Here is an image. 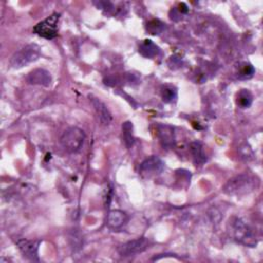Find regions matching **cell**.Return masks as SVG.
<instances>
[{"mask_svg": "<svg viewBox=\"0 0 263 263\" xmlns=\"http://www.w3.org/2000/svg\"><path fill=\"white\" fill-rule=\"evenodd\" d=\"M147 29H148V31L150 32V34L155 35V34H158L159 32L162 31V29H163V24L160 23L159 21L153 20V21H151V22H149V23L147 24Z\"/></svg>", "mask_w": 263, "mask_h": 263, "instance_id": "ac0fdd59", "label": "cell"}, {"mask_svg": "<svg viewBox=\"0 0 263 263\" xmlns=\"http://www.w3.org/2000/svg\"><path fill=\"white\" fill-rule=\"evenodd\" d=\"M158 51L159 48L151 40H144L139 45V52L146 58H153L157 55Z\"/></svg>", "mask_w": 263, "mask_h": 263, "instance_id": "4fadbf2b", "label": "cell"}, {"mask_svg": "<svg viewBox=\"0 0 263 263\" xmlns=\"http://www.w3.org/2000/svg\"><path fill=\"white\" fill-rule=\"evenodd\" d=\"M190 151H191V154L193 156V159H194V162L197 164H202L205 160H206V157H205V154L203 152V147L201 145V143L199 142H192L190 144Z\"/></svg>", "mask_w": 263, "mask_h": 263, "instance_id": "5bb4252c", "label": "cell"}, {"mask_svg": "<svg viewBox=\"0 0 263 263\" xmlns=\"http://www.w3.org/2000/svg\"><path fill=\"white\" fill-rule=\"evenodd\" d=\"M61 14L59 12H53L43 21L39 22L33 28V32L38 36L45 39H53L58 35V24Z\"/></svg>", "mask_w": 263, "mask_h": 263, "instance_id": "5b68a950", "label": "cell"}, {"mask_svg": "<svg viewBox=\"0 0 263 263\" xmlns=\"http://www.w3.org/2000/svg\"><path fill=\"white\" fill-rule=\"evenodd\" d=\"M15 245L17 246L21 253L27 259L31 261H39L38 258V249L40 245V240L38 239H27L24 237H17L14 239Z\"/></svg>", "mask_w": 263, "mask_h": 263, "instance_id": "52a82bcc", "label": "cell"}, {"mask_svg": "<svg viewBox=\"0 0 263 263\" xmlns=\"http://www.w3.org/2000/svg\"><path fill=\"white\" fill-rule=\"evenodd\" d=\"M164 168V162L155 155L146 158L140 165V173L144 177H153L160 174Z\"/></svg>", "mask_w": 263, "mask_h": 263, "instance_id": "ba28073f", "label": "cell"}, {"mask_svg": "<svg viewBox=\"0 0 263 263\" xmlns=\"http://www.w3.org/2000/svg\"><path fill=\"white\" fill-rule=\"evenodd\" d=\"M254 72H255V69L251 64H245L238 72V77L239 78H250L253 76Z\"/></svg>", "mask_w": 263, "mask_h": 263, "instance_id": "d6986e66", "label": "cell"}, {"mask_svg": "<svg viewBox=\"0 0 263 263\" xmlns=\"http://www.w3.org/2000/svg\"><path fill=\"white\" fill-rule=\"evenodd\" d=\"M26 80L29 84L33 85H41V86H49L51 83V75L45 69H34L32 70L26 77Z\"/></svg>", "mask_w": 263, "mask_h": 263, "instance_id": "9c48e42d", "label": "cell"}, {"mask_svg": "<svg viewBox=\"0 0 263 263\" xmlns=\"http://www.w3.org/2000/svg\"><path fill=\"white\" fill-rule=\"evenodd\" d=\"M229 233L236 241L248 246V247H255L257 243L255 234L250 226L239 218L233 217L229 220L228 223Z\"/></svg>", "mask_w": 263, "mask_h": 263, "instance_id": "7a4b0ae2", "label": "cell"}, {"mask_svg": "<svg viewBox=\"0 0 263 263\" xmlns=\"http://www.w3.org/2000/svg\"><path fill=\"white\" fill-rule=\"evenodd\" d=\"M127 222V215L120 210H113L108 214L107 226L112 230L120 229Z\"/></svg>", "mask_w": 263, "mask_h": 263, "instance_id": "7c38bea8", "label": "cell"}, {"mask_svg": "<svg viewBox=\"0 0 263 263\" xmlns=\"http://www.w3.org/2000/svg\"><path fill=\"white\" fill-rule=\"evenodd\" d=\"M88 98H89V101H90L101 123L103 125H109L112 121V114L110 113L107 106L100 99H98L91 95H89Z\"/></svg>", "mask_w": 263, "mask_h": 263, "instance_id": "30bf717a", "label": "cell"}, {"mask_svg": "<svg viewBox=\"0 0 263 263\" xmlns=\"http://www.w3.org/2000/svg\"><path fill=\"white\" fill-rule=\"evenodd\" d=\"M122 138L125 146L130 148L135 142L134 134H133V124L129 121H126L122 124Z\"/></svg>", "mask_w": 263, "mask_h": 263, "instance_id": "2e32d148", "label": "cell"}, {"mask_svg": "<svg viewBox=\"0 0 263 263\" xmlns=\"http://www.w3.org/2000/svg\"><path fill=\"white\" fill-rule=\"evenodd\" d=\"M161 98L165 103H172L177 99V89L172 85H164L161 88Z\"/></svg>", "mask_w": 263, "mask_h": 263, "instance_id": "e0dca14e", "label": "cell"}, {"mask_svg": "<svg viewBox=\"0 0 263 263\" xmlns=\"http://www.w3.org/2000/svg\"><path fill=\"white\" fill-rule=\"evenodd\" d=\"M157 136L160 140L161 145L164 148H171L175 144V134L174 128L166 124L157 125Z\"/></svg>", "mask_w": 263, "mask_h": 263, "instance_id": "8fae6325", "label": "cell"}, {"mask_svg": "<svg viewBox=\"0 0 263 263\" xmlns=\"http://www.w3.org/2000/svg\"><path fill=\"white\" fill-rule=\"evenodd\" d=\"M150 240L146 237H139L126 241L118 247L117 252L121 257H130L141 254L150 248Z\"/></svg>", "mask_w": 263, "mask_h": 263, "instance_id": "8992f818", "label": "cell"}, {"mask_svg": "<svg viewBox=\"0 0 263 263\" xmlns=\"http://www.w3.org/2000/svg\"><path fill=\"white\" fill-rule=\"evenodd\" d=\"M40 55L41 47L36 43H30L20 48L11 55L9 60V66L13 69H20L28 66L31 63H34L40 58Z\"/></svg>", "mask_w": 263, "mask_h": 263, "instance_id": "3957f363", "label": "cell"}, {"mask_svg": "<svg viewBox=\"0 0 263 263\" xmlns=\"http://www.w3.org/2000/svg\"><path fill=\"white\" fill-rule=\"evenodd\" d=\"M85 134L77 126H70L65 129L60 138V143L62 147L69 153L78 152L84 142Z\"/></svg>", "mask_w": 263, "mask_h": 263, "instance_id": "277c9868", "label": "cell"}, {"mask_svg": "<svg viewBox=\"0 0 263 263\" xmlns=\"http://www.w3.org/2000/svg\"><path fill=\"white\" fill-rule=\"evenodd\" d=\"M259 181L257 177L250 174H239L229 179L223 187V192L228 195H243L257 188Z\"/></svg>", "mask_w": 263, "mask_h": 263, "instance_id": "6da1fadb", "label": "cell"}, {"mask_svg": "<svg viewBox=\"0 0 263 263\" xmlns=\"http://www.w3.org/2000/svg\"><path fill=\"white\" fill-rule=\"evenodd\" d=\"M253 103V95L249 89H241L237 93L236 104L239 108L246 109L249 108Z\"/></svg>", "mask_w": 263, "mask_h": 263, "instance_id": "9a60e30c", "label": "cell"}]
</instances>
